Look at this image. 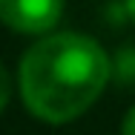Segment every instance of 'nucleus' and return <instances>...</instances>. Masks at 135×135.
Segmentation results:
<instances>
[{
  "label": "nucleus",
  "mask_w": 135,
  "mask_h": 135,
  "mask_svg": "<svg viewBox=\"0 0 135 135\" xmlns=\"http://www.w3.org/2000/svg\"><path fill=\"white\" fill-rule=\"evenodd\" d=\"M112 78V57L81 32H49L20 60V95L43 124H69L92 107Z\"/></svg>",
  "instance_id": "1"
},
{
  "label": "nucleus",
  "mask_w": 135,
  "mask_h": 135,
  "mask_svg": "<svg viewBox=\"0 0 135 135\" xmlns=\"http://www.w3.org/2000/svg\"><path fill=\"white\" fill-rule=\"evenodd\" d=\"M63 15V0H0V20L20 35H49Z\"/></svg>",
  "instance_id": "2"
},
{
  "label": "nucleus",
  "mask_w": 135,
  "mask_h": 135,
  "mask_svg": "<svg viewBox=\"0 0 135 135\" xmlns=\"http://www.w3.org/2000/svg\"><path fill=\"white\" fill-rule=\"evenodd\" d=\"M112 81L121 86H135V43L121 46L112 57Z\"/></svg>",
  "instance_id": "3"
},
{
  "label": "nucleus",
  "mask_w": 135,
  "mask_h": 135,
  "mask_svg": "<svg viewBox=\"0 0 135 135\" xmlns=\"http://www.w3.org/2000/svg\"><path fill=\"white\" fill-rule=\"evenodd\" d=\"M9 98H12V81H9V72H6V66L0 63V112L6 109Z\"/></svg>",
  "instance_id": "4"
},
{
  "label": "nucleus",
  "mask_w": 135,
  "mask_h": 135,
  "mask_svg": "<svg viewBox=\"0 0 135 135\" xmlns=\"http://www.w3.org/2000/svg\"><path fill=\"white\" fill-rule=\"evenodd\" d=\"M121 135H135V107L129 109V115L124 118V127H121Z\"/></svg>",
  "instance_id": "5"
},
{
  "label": "nucleus",
  "mask_w": 135,
  "mask_h": 135,
  "mask_svg": "<svg viewBox=\"0 0 135 135\" xmlns=\"http://www.w3.org/2000/svg\"><path fill=\"white\" fill-rule=\"evenodd\" d=\"M127 3V15H129V20L135 23V0H124Z\"/></svg>",
  "instance_id": "6"
}]
</instances>
